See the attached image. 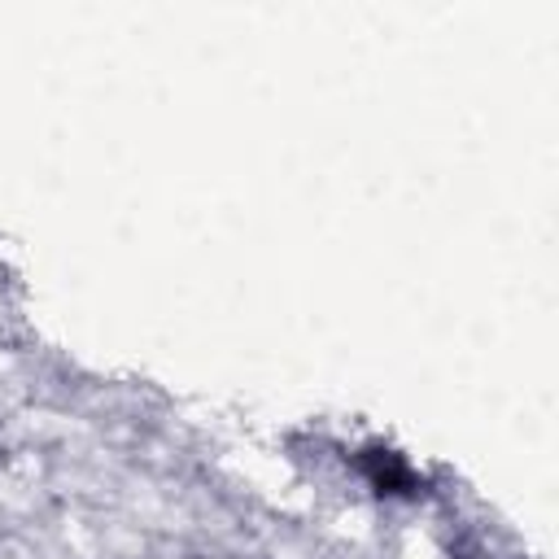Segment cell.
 I'll return each mask as SVG.
<instances>
[{
	"instance_id": "1",
	"label": "cell",
	"mask_w": 559,
	"mask_h": 559,
	"mask_svg": "<svg viewBox=\"0 0 559 559\" xmlns=\"http://www.w3.org/2000/svg\"><path fill=\"white\" fill-rule=\"evenodd\" d=\"M358 472L367 476V485H371L376 493H411V489L419 485L415 467H411L397 450H384V445L362 450V454H358Z\"/></svg>"
}]
</instances>
